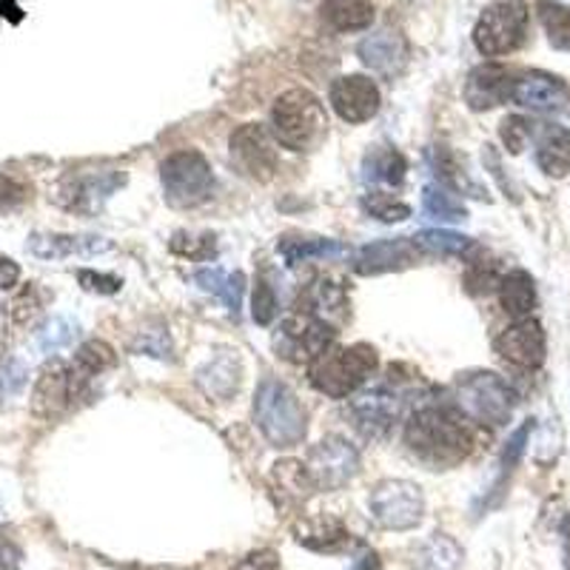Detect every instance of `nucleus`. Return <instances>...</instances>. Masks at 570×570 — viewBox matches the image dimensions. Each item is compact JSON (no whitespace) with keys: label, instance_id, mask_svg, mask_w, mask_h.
I'll return each mask as SVG.
<instances>
[{"label":"nucleus","instance_id":"obj_27","mask_svg":"<svg viewBox=\"0 0 570 570\" xmlns=\"http://www.w3.org/2000/svg\"><path fill=\"white\" fill-rule=\"evenodd\" d=\"M537 163L544 175L564 177L570 171V129L564 126H548L539 137Z\"/></svg>","mask_w":570,"mask_h":570},{"label":"nucleus","instance_id":"obj_13","mask_svg":"<svg viewBox=\"0 0 570 570\" xmlns=\"http://www.w3.org/2000/svg\"><path fill=\"white\" fill-rule=\"evenodd\" d=\"M497 354L517 368L533 371L544 363V331L537 320H517L493 343Z\"/></svg>","mask_w":570,"mask_h":570},{"label":"nucleus","instance_id":"obj_26","mask_svg":"<svg viewBox=\"0 0 570 570\" xmlns=\"http://www.w3.org/2000/svg\"><path fill=\"white\" fill-rule=\"evenodd\" d=\"M279 257L285 259V266H303L312 259H343L348 257V246L340 240H320V237H285L277 246Z\"/></svg>","mask_w":570,"mask_h":570},{"label":"nucleus","instance_id":"obj_11","mask_svg":"<svg viewBox=\"0 0 570 570\" xmlns=\"http://www.w3.org/2000/svg\"><path fill=\"white\" fill-rule=\"evenodd\" d=\"M305 468H308L320 491H340L360 471V454H356L354 445H348L340 436H328L312 448Z\"/></svg>","mask_w":570,"mask_h":570},{"label":"nucleus","instance_id":"obj_43","mask_svg":"<svg viewBox=\"0 0 570 570\" xmlns=\"http://www.w3.org/2000/svg\"><path fill=\"white\" fill-rule=\"evenodd\" d=\"M137 351L166 360V356L171 354V343H169V334H166V328L142 331L140 337H137Z\"/></svg>","mask_w":570,"mask_h":570},{"label":"nucleus","instance_id":"obj_14","mask_svg":"<svg viewBox=\"0 0 570 570\" xmlns=\"http://www.w3.org/2000/svg\"><path fill=\"white\" fill-rule=\"evenodd\" d=\"M124 183L126 175H120V171H89V175H78L63 183V188H60V203H63L69 212L95 214L100 212V206H104Z\"/></svg>","mask_w":570,"mask_h":570},{"label":"nucleus","instance_id":"obj_7","mask_svg":"<svg viewBox=\"0 0 570 570\" xmlns=\"http://www.w3.org/2000/svg\"><path fill=\"white\" fill-rule=\"evenodd\" d=\"M166 200L175 208H195L212 197L214 175L206 157L195 149L175 151L160 166Z\"/></svg>","mask_w":570,"mask_h":570},{"label":"nucleus","instance_id":"obj_15","mask_svg":"<svg viewBox=\"0 0 570 570\" xmlns=\"http://www.w3.org/2000/svg\"><path fill=\"white\" fill-rule=\"evenodd\" d=\"M348 414L360 434L368 440H383L400 416V400L389 389L365 391L351 402Z\"/></svg>","mask_w":570,"mask_h":570},{"label":"nucleus","instance_id":"obj_34","mask_svg":"<svg viewBox=\"0 0 570 570\" xmlns=\"http://www.w3.org/2000/svg\"><path fill=\"white\" fill-rule=\"evenodd\" d=\"M537 12L553 49L570 52V7H562L557 0H539Z\"/></svg>","mask_w":570,"mask_h":570},{"label":"nucleus","instance_id":"obj_19","mask_svg":"<svg viewBox=\"0 0 570 570\" xmlns=\"http://www.w3.org/2000/svg\"><path fill=\"white\" fill-rule=\"evenodd\" d=\"M513 100L533 111H551L568 104V86L548 71H528L513 83Z\"/></svg>","mask_w":570,"mask_h":570},{"label":"nucleus","instance_id":"obj_21","mask_svg":"<svg viewBox=\"0 0 570 570\" xmlns=\"http://www.w3.org/2000/svg\"><path fill=\"white\" fill-rule=\"evenodd\" d=\"M69 402H75V391H71L69 365L52 363L46 365L40 374L38 385H35L32 409L38 416H55L63 409H69Z\"/></svg>","mask_w":570,"mask_h":570},{"label":"nucleus","instance_id":"obj_16","mask_svg":"<svg viewBox=\"0 0 570 570\" xmlns=\"http://www.w3.org/2000/svg\"><path fill=\"white\" fill-rule=\"evenodd\" d=\"M513 83H517V78H513V71L508 69V66H476V69L468 75L465 104L476 111L508 104V100H513Z\"/></svg>","mask_w":570,"mask_h":570},{"label":"nucleus","instance_id":"obj_45","mask_svg":"<svg viewBox=\"0 0 570 570\" xmlns=\"http://www.w3.org/2000/svg\"><path fill=\"white\" fill-rule=\"evenodd\" d=\"M27 200V186L12 177L0 175V212H9V208L20 206V203Z\"/></svg>","mask_w":570,"mask_h":570},{"label":"nucleus","instance_id":"obj_9","mask_svg":"<svg viewBox=\"0 0 570 570\" xmlns=\"http://www.w3.org/2000/svg\"><path fill=\"white\" fill-rule=\"evenodd\" d=\"M371 513L389 531H409L422 522L425 499L414 482L405 480H385L374 488L368 499Z\"/></svg>","mask_w":570,"mask_h":570},{"label":"nucleus","instance_id":"obj_42","mask_svg":"<svg viewBox=\"0 0 570 570\" xmlns=\"http://www.w3.org/2000/svg\"><path fill=\"white\" fill-rule=\"evenodd\" d=\"M23 383H27V365L20 360H3L0 363V400L18 394Z\"/></svg>","mask_w":570,"mask_h":570},{"label":"nucleus","instance_id":"obj_22","mask_svg":"<svg viewBox=\"0 0 570 570\" xmlns=\"http://www.w3.org/2000/svg\"><path fill=\"white\" fill-rule=\"evenodd\" d=\"M268 485H272L274 497H277L283 505H299V502H305V499L317 491L308 468H305L303 462H294V460L277 462V465L272 468Z\"/></svg>","mask_w":570,"mask_h":570},{"label":"nucleus","instance_id":"obj_10","mask_svg":"<svg viewBox=\"0 0 570 570\" xmlns=\"http://www.w3.org/2000/svg\"><path fill=\"white\" fill-rule=\"evenodd\" d=\"M232 160L246 177L268 183L279 169V155L266 126L246 124L232 135Z\"/></svg>","mask_w":570,"mask_h":570},{"label":"nucleus","instance_id":"obj_40","mask_svg":"<svg viewBox=\"0 0 570 570\" xmlns=\"http://www.w3.org/2000/svg\"><path fill=\"white\" fill-rule=\"evenodd\" d=\"M252 314L259 325H272L274 317H277V294H274L272 283L268 279L259 277L257 288H254V299H252Z\"/></svg>","mask_w":570,"mask_h":570},{"label":"nucleus","instance_id":"obj_38","mask_svg":"<svg viewBox=\"0 0 570 570\" xmlns=\"http://www.w3.org/2000/svg\"><path fill=\"white\" fill-rule=\"evenodd\" d=\"M363 206L371 217H376V220H383V223H400L411 214V208L405 206V203L394 200V197H389V195H380V191L371 197H365Z\"/></svg>","mask_w":570,"mask_h":570},{"label":"nucleus","instance_id":"obj_46","mask_svg":"<svg viewBox=\"0 0 570 570\" xmlns=\"http://www.w3.org/2000/svg\"><path fill=\"white\" fill-rule=\"evenodd\" d=\"M465 283H468V292L482 294V292H488V288H493V285H499V277H497V272H493V266L476 263V266L468 272Z\"/></svg>","mask_w":570,"mask_h":570},{"label":"nucleus","instance_id":"obj_4","mask_svg":"<svg viewBox=\"0 0 570 570\" xmlns=\"http://www.w3.org/2000/svg\"><path fill=\"white\" fill-rule=\"evenodd\" d=\"M254 420L272 445L292 448L305 436V411L297 394L279 380H263L254 396Z\"/></svg>","mask_w":570,"mask_h":570},{"label":"nucleus","instance_id":"obj_54","mask_svg":"<svg viewBox=\"0 0 570 570\" xmlns=\"http://www.w3.org/2000/svg\"><path fill=\"white\" fill-rule=\"evenodd\" d=\"M0 12H18L14 0H0Z\"/></svg>","mask_w":570,"mask_h":570},{"label":"nucleus","instance_id":"obj_33","mask_svg":"<svg viewBox=\"0 0 570 570\" xmlns=\"http://www.w3.org/2000/svg\"><path fill=\"white\" fill-rule=\"evenodd\" d=\"M422 208L428 217H434L440 223H460L468 217V208L456 197L454 188L448 186H425L422 191Z\"/></svg>","mask_w":570,"mask_h":570},{"label":"nucleus","instance_id":"obj_30","mask_svg":"<svg viewBox=\"0 0 570 570\" xmlns=\"http://www.w3.org/2000/svg\"><path fill=\"white\" fill-rule=\"evenodd\" d=\"M363 171H365V180L374 183V186L394 188L405 180L409 163H405V157H402L400 151L389 149V146H380V149H374L368 157H365Z\"/></svg>","mask_w":570,"mask_h":570},{"label":"nucleus","instance_id":"obj_17","mask_svg":"<svg viewBox=\"0 0 570 570\" xmlns=\"http://www.w3.org/2000/svg\"><path fill=\"white\" fill-rule=\"evenodd\" d=\"M420 248L409 237H396V240H376L371 246H363L354 257V268L360 274H385L400 272V268L414 266L420 259Z\"/></svg>","mask_w":570,"mask_h":570},{"label":"nucleus","instance_id":"obj_1","mask_svg":"<svg viewBox=\"0 0 570 570\" xmlns=\"http://www.w3.org/2000/svg\"><path fill=\"white\" fill-rule=\"evenodd\" d=\"M405 445L416 460L431 468H451L465 460L473 436L456 414L448 409H420L405 425Z\"/></svg>","mask_w":570,"mask_h":570},{"label":"nucleus","instance_id":"obj_8","mask_svg":"<svg viewBox=\"0 0 570 570\" xmlns=\"http://www.w3.org/2000/svg\"><path fill=\"white\" fill-rule=\"evenodd\" d=\"M334 337H337L334 325L323 323V320L308 312H297L279 325L274 348L288 363L312 365L328 345H334Z\"/></svg>","mask_w":570,"mask_h":570},{"label":"nucleus","instance_id":"obj_48","mask_svg":"<svg viewBox=\"0 0 570 570\" xmlns=\"http://www.w3.org/2000/svg\"><path fill=\"white\" fill-rule=\"evenodd\" d=\"M9 308H12L14 323H20V325L29 323V320L38 314V299H35V288H27V292L20 294V297H14Z\"/></svg>","mask_w":570,"mask_h":570},{"label":"nucleus","instance_id":"obj_28","mask_svg":"<svg viewBox=\"0 0 570 570\" xmlns=\"http://www.w3.org/2000/svg\"><path fill=\"white\" fill-rule=\"evenodd\" d=\"M195 283L203 292L214 294L226 303L228 312L237 317L243 305V292H246V277L240 272H223V268H203L195 274Z\"/></svg>","mask_w":570,"mask_h":570},{"label":"nucleus","instance_id":"obj_20","mask_svg":"<svg viewBox=\"0 0 570 570\" xmlns=\"http://www.w3.org/2000/svg\"><path fill=\"white\" fill-rule=\"evenodd\" d=\"M356 55H360V60H363L371 71L391 78V75H396V71L405 66V58H409V43H405V38H402L400 32L383 29V32L368 35V38L360 43Z\"/></svg>","mask_w":570,"mask_h":570},{"label":"nucleus","instance_id":"obj_39","mask_svg":"<svg viewBox=\"0 0 570 570\" xmlns=\"http://www.w3.org/2000/svg\"><path fill=\"white\" fill-rule=\"evenodd\" d=\"M531 135H533V124L528 120V117L511 115L502 120V140H505V146L511 155H519V151L525 149L528 140H531Z\"/></svg>","mask_w":570,"mask_h":570},{"label":"nucleus","instance_id":"obj_31","mask_svg":"<svg viewBox=\"0 0 570 570\" xmlns=\"http://www.w3.org/2000/svg\"><path fill=\"white\" fill-rule=\"evenodd\" d=\"M414 564L416 570H460L462 548L456 544V539L434 533L428 542L420 544Z\"/></svg>","mask_w":570,"mask_h":570},{"label":"nucleus","instance_id":"obj_47","mask_svg":"<svg viewBox=\"0 0 570 570\" xmlns=\"http://www.w3.org/2000/svg\"><path fill=\"white\" fill-rule=\"evenodd\" d=\"M80 283H83V288H89V292H100V294H115L120 292V279L111 277V274H95V272H80Z\"/></svg>","mask_w":570,"mask_h":570},{"label":"nucleus","instance_id":"obj_44","mask_svg":"<svg viewBox=\"0 0 570 570\" xmlns=\"http://www.w3.org/2000/svg\"><path fill=\"white\" fill-rule=\"evenodd\" d=\"M186 237V234H183ZM188 243H183L180 237L175 234V240H171V252L175 254H183V257H191V259H200V257H208V254L214 252V237H208V234H203V237H186Z\"/></svg>","mask_w":570,"mask_h":570},{"label":"nucleus","instance_id":"obj_50","mask_svg":"<svg viewBox=\"0 0 570 570\" xmlns=\"http://www.w3.org/2000/svg\"><path fill=\"white\" fill-rule=\"evenodd\" d=\"M18 279H20L18 263L0 254V288H12V285H18Z\"/></svg>","mask_w":570,"mask_h":570},{"label":"nucleus","instance_id":"obj_3","mask_svg":"<svg viewBox=\"0 0 570 570\" xmlns=\"http://www.w3.org/2000/svg\"><path fill=\"white\" fill-rule=\"evenodd\" d=\"M272 124L274 135L285 149L308 151L328 131V115L317 95H312L308 89H292L274 104Z\"/></svg>","mask_w":570,"mask_h":570},{"label":"nucleus","instance_id":"obj_25","mask_svg":"<svg viewBox=\"0 0 570 570\" xmlns=\"http://www.w3.org/2000/svg\"><path fill=\"white\" fill-rule=\"evenodd\" d=\"M299 312H308L323 320V323L337 325L348 314V297H345L343 285L331 283V279H317L305 292V297L299 299Z\"/></svg>","mask_w":570,"mask_h":570},{"label":"nucleus","instance_id":"obj_35","mask_svg":"<svg viewBox=\"0 0 570 570\" xmlns=\"http://www.w3.org/2000/svg\"><path fill=\"white\" fill-rule=\"evenodd\" d=\"M297 539L314 551H340L343 544H348V533L340 522H305L303 528H297Z\"/></svg>","mask_w":570,"mask_h":570},{"label":"nucleus","instance_id":"obj_36","mask_svg":"<svg viewBox=\"0 0 570 570\" xmlns=\"http://www.w3.org/2000/svg\"><path fill=\"white\" fill-rule=\"evenodd\" d=\"M416 248L425 254H440V257H454V254H465L468 248H473L471 237L456 232H448V228H431V232H420L414 237Z\"/></svg>","mask_w":570,"mask_h":570},{"label":"nucleus","instance_id":"obj_41","mask_svg":"<svg viewBox=\"0 0 570 570\" xmlns=\"http://www.w3.org/2000/svg\"><path fill=\"white\" fill-rule=\"evenodd\" d=\"M528 436H531V422H525V425L519 428L517 434L511 436V442H508L505 454H502V462H499V485L511 476L513 465L519 462V456H522V451H525V442Z\"/></svg>","mask_w":570,"mask_h":570},{"label":"nucleus","instance_id":"obj_24","mask_svg":"<svg viewBox=\"0 0 570 570\" xmlns=\"http://www.w3.org/2000/svg\"><path fill=\"white\" fill-rule=\"evenodd\" d=\"M323 23L334 32H363L374 23V0H323Z\"/></svg>","mask_w":570,"mask_h":570},{"label":"nucleus","instance_id":"obj_52","mask_svg":"<svg viewBox=\"0 0 570 570\" xmlns=\"http://www.w3.org/2000/svg\"><path fill=\"white\" fill-rule=\"evenodd\" d=\"M351 570H380V557H376V553H365Z\"/></svg>","mask_w":570,"mask_h":570},{"label":"nucleus","instance_id":"obj_12","mask_svg":"<svg viewBox=\"0 0 570 570\" xmlns=\"http://www.w3.org/2000/svg\"><path fill=\"white\" fill-rule=\"evenodd\" d=\"M331 106L345 124H365L380 111V89L365 75H348L331 83Z\"/></svg>","mask_w":570,"mask_h":570},{"label":"nucleus","instance_id":"obj_29","mask_svg":"<svg viewBox=\"0 0 570 570\" xmlns=\"http://www.w3.org/2000/svg\"><path fill=\"white\" fill-rule=\"evenodd\" d=\"M499 299L511 317L525 320L537 308V285H533L531 274L511 272L499 279Z\"/></svg>","mask_w":570,"mask_h":570},{"label":"nucleus","instance_id":"obj_6","mask_svg":"<svg viewBox=\"0 0 570 570\" xmlns=\"http://www.w3.org/2000/svg\"><path fill=\"white\" fill-rule=\"evenodd\" d=\"M528 38L525 0H499L480 14L473 27V46L485 58H502L517 52Z\"/></svg>","mask_w":570,"mask_h":570},{"label":"nucleus","instance_id":"obj_32","mask_svg":"<svg viewBox=\"0 0 570 570\" xmlns=\"http://www.w3.org/2000/svg\"><path fill=\"white\" fill-rule=\"evenodd\" d=\"M200 385L212 400H228L240 385V365L232 356H217L212 365L200 371Z\"/></svg>","mask_w":570,"mask_h":570},{"label":"nucleus","instance_id":"obj_51","mask_svg":"<svg viewBox=\"0 0 570 570\" xmlns=\"http://www.w3.org/2000/svg\"><path fill=\"white\" fill-rule=\"evenodd\" d=\"M0 570H18V551L9 544H0Z\"/></svg>","mask_w":570,"mask_h":570},{"label":"nucleus","instance_id":"obj_37","mask_svg":"<svg viewBox=\"0 0 570 570\" xmlns=\"http://www.w3.org/2000/svg\"><path fill=\"white\" fill-rule=\"evenodd\" d=\"M80 334V325L69 317H52L43 328L38 331V348L43 354H55V351L69 348Z\"/></svg>","mask_w":570,"mask_h":570},{"label":"nucleus","instance_id":"obj_2","mask_svg":"<svg viewBox=\"0 0 570 570\" xmlns=\"http://www.w3.org/2000/svg\"><path fill=\"white\" fill-rule=\"evenodd\" d=\"M376 368V351L371 345H328L323 354L308 365V376L312 385L323 394L343 400V396L354 394L356 389H363L368 383V376Z\"/></svg>","mask_w":570,"mask_h":570},{"label":"nucleus","instance_id":"obj_53","mask_svg":"<svg viewBox=\"0 0 570 570\" xmlns=\"http://www.w3.org/2000/svg\"><path fill=\"white\" fill-rule=\"evenodd\" d=\"M562 542H564V568L570 570V517L564 519V525H562Z\"/></svg>","mask_w":570,"mask_h":570},{"label":"nucleus","instance_id":"obj_5","mask_svg":"<svg viewBox=\"0 0 570 570\" xmlns=\"http://www.w3.org/2000/svg\"><path fill=\"white\" fill-rule=\"evenodd\" d=\"M454 402L468 420L480 422V425L499 428L511 420L517 394H513L511 385L499 374L473 371V374L460 376L454 383Z\"/></svg>","mask_w":570,"mask_h":570},{"label":"nucleus","instance_id":"obj_23","mask_svg":"<svg viewBox=\"0 0 570 570\" xmlns=\"http://www.w3.org/2000/svg\"><path fill=\"white\" fill-rule=\"evenodd\" d=\"M111 365H115V351H111V345L100 343V340H91V343H86L83 348L75 354V360H71V365H69L75 400H78V396H83L86 391H89L91 380L104 374L106 368H111Z\"/></svg>","mask_w":570,"mask_h":570},{"label":"nucleus","instance_id":"obj_18","mask_svg":"<svg viewBox=\"0 0 570 570\" xmlns=\"http://www.w3.org/2000/svg\"><path fill=\"white\" fill-rule=\"evenodd\" d=\"M115 248V243L95 234H32L29 252L40 259H66V257H98Z\"/></svg>","mask_w":570,"mask_h":570},{"label":"nucleus","instance_id":"obj_49","mask_svg":"<svg viewBox=\"0 0 570 570\" xmlns=\"http://www.w3.org/2000/svg\"><path fill=\"white\" fill-rule=\"evenodd\" d=\"M234 570H283L279 568V559L274 551H257V553H248L240 564Z\"/></svg>","mask_w":570,"mask_h":570}]
</instances>
